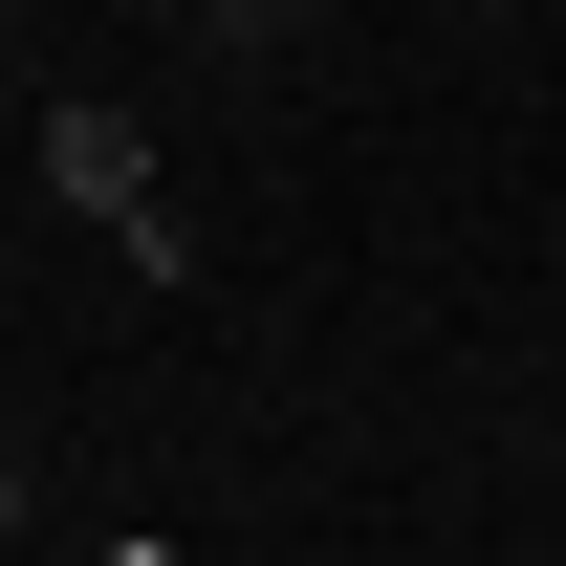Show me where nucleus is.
<instances>
[{
    "label": "nucleus",
    "instance_id": "nucleus-4",
    "mask_svg": "<svg viewBox=\"0 0 566 566\" xmlns=\"http://www.w3.org/2000/svg\"><path fill=\"white\" fill-rule=\"evenodd\" d=\"M153 22H218V0H153Z\"/></svg>",
    "mask_w": 566,
    "mask_h": 566
},
{
    "label": "nucleus",
    "instance_id": "nucleus-3",
    "mask_svg": "<svg viewBox=\"0 0 566 566\" xmlns=\"http://www.w3.org/2000/svg\"><path fill=\"white\" fill-rule=\"evenodd\" d=\"M0 545H22V458H0Z\"/></svg>",
    "mask_w": 566,
    "mask_h": 566
},
{
    "label": "nucleus",
    "instance_id": "nucleus-2",
    "mask_svg": "<svg viewBox=\"0 0 566 566\" xmlns=\"http://www.w3.org/2000/svg\"><path fill=\"white\" fill-rule=\"evenodd\" d=\"M218 22H327V0H218Z\"/></svg>",
    "mask_w": 566,
    "mask_h": 566
},
{
    "label": "nucleus",
    "instance_id": "nucleus-1",
    "mask_svg": "<svg viewBox=\"0 0 566 566\" xmlns=\"http://www.w3.org/2000/svg\"><path fill=\"white\" fill-rule=\"evenodd\" d=\"M44 175H66V197L132 240V283H197V240H175V175H153V132H132V109H44Z\"/></svg>",
    "mask_w": 566,
    "mask_h": 566
}]
</instances>
